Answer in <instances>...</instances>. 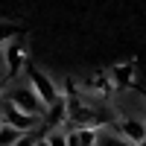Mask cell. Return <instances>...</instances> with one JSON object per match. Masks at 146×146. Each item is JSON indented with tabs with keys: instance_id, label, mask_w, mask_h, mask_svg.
<instances>
[{
	"instance_id": "12",
	"label": "cell",
	"mask_w": 146,
	"mask_h": 146,
	"mask_svg": "<svg viewBox=\"0 0 146 146\" xmlns=\"http://www.w3.org/2000/svg\"><path fill=\"white\" fill-rule=\"evenodd\" d=\"M0 94H3V91H0ZM0 102H3V96H0Z\"/></svg>"
},
{
	"instance_id": "7",
	"label": "cell",
	"mask_w": 146,
	"mask_h": 146,
	"mask_svg": "<svg viewBox=\"0 0 146 146\" xmlns=\"http://www.w3.org/2000/svg\"><path fill=\"white\" fill-rule=\"evenodd\" d=\"M23 135L18 129H12V126H3L0 129V146H18V140H21Z\"/></svg>"
},
{
	"instance_id": "2",
	"label": "cell",
	"mask_w": 146,
	"mask_h": 146,
	"mask_svg": "<svg viewBox=\"0 0 146 146\" xmlns=\"http://www.w3.org/2000/svg\"><path fill=\"white\" fill-rule=\"evenodd\" d=\"M29 88H32L35 96L44 102V108H53V105L62 102V94H58V88L53 85V79L47 76V73H41V70H32V73H29Z\"/></svg>"
},
{
	"instance_id": "10",
	"label": "cell",
	"mask_w": 146,
	"mask_h": 146,
	"mask_svg": "<svg viewBox=\"0 0 146 146\" xmlns=\"http://www.w3.org/2000/svg\"><path fill=\"white\" fill-rule=\"evenodd\" d=\"M6 126V120H3V105H0V129Z\"/></svg>"
},
{
	"instance_id": "1",
	"label": "cell",
	"mask_w": 146,
	"mask_h": 146,
	"mask_svg": "<svg viewBox=\"0 0 146 146\" xmlns=\"http://www.w3.org/2000/svg\"><path fill=\"white\" fill-rule=\"evenodd\" d=\"M6 102H12L18 108V111L23 114H32V117H44V102L35 96V91L29 88V82H21V85H12L9 88V96H6Z\"/></svg>"
},
{
	"instance_id": "3",
	"label": "cell",
	"mask_w": 146,
	"mask_h": 146,
	"mask_svg": "<svg viewBox=\"0 0 146 146\" xmlns=\"http://www.w3.org/2000/svg\"><path fill=\"white\" fill-rule=\"evenodd\" d=\"M3 105V120H6V126H12V129H18L21 135H32V131H38V123H41V117H32V114H23V111H18L12 102H0Z\"/></svg>"
},
{
	"instance_id": "6",
	"label": "cell",
	"mask_w": 146,
	"mask_h": 146,
	"mask_svg": "<svg viewBox=\"0 0 146 146\" xmlns=\"http://www.w3.org/2000/svg\"><path fill=\"white\" fill-rule=\"evenodd\" d=\"M64 117H67V105H64V100H62L58 105H53V108H47L41 120H44V126H50V131H53V129H62L58 123H64Z\"/></svg>"
},
{
	"instance_id": "11",
	"label": "cell",
	"mask_w": 146,
	"mask_h": 146,
	"mask_svg": "<svg viewBox=\"0 0 146 146\" xmlns=\"http://www.w3.org/2000/svg\"><path fill=\"white\" fill-rule=\"evenodd\" d=\"M35 146H47V140H44V137H38V140H35Z\"/></svg>"
},
{
	"instance_id": "9",
	"label": "cell",
	"mask_w": 146,
	"mask_h": 146,
	"mask_svg": "<svg viewBox=\"0 0 146 146\" xmlns=\"http://www.w3.org/2000/svg\"><path fill=\"white\" fill-rule=\"evenodd\" d=\"M96 146H131V143H126L120 135H111V131H100L96 135Z\"/></svg>"
},
{
	"instance_id": "4",
	"label": "cell",
	"mask_w": 146,
	"mask_h": 146,
	"mask_svg": "<svg viewBox=\"0 0 146 146\" xmlns=\"http://www.w3.org/2000/svg\"><path fill=\"white\" fill-rule=\"evenodd\" d=\"M3 67H6V79H12V76H18V70L27 64V47H23L18 38H12L6 47H3Z\"/></svg>"
},
{
	"instance_id": "5",
	"label": "cell",
	"mask_w": 146,
	"mask_h": 146,
	"mask_svg": "<svg viewBox=\"0 0 146 146\" xmlns=\"http://www.w3.org/2000/svg\"><path fill=\"white\" fill-rule=\"evenodd\" d=\"M117 135L126 143H131V146H140V143H146V123L137 120V117H120Z\"/></svg>"
},
{
	"instance_id": "8",
	"label": "cell",
	"mask_w": 146,
	"mask_h": 146,
	"mask_svg": "<svg viewBox=\"0 0 146 146\" xmlns=\"http://www.w3.org/2000/svg\"><path fill=\"white\" fill-rule=\"evenodd\" d=\"M44 140H47V146H67V129L62 126V129L47 131V135H44Z\"/></svg>"
}]
</instances>
